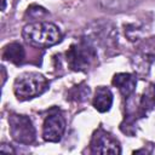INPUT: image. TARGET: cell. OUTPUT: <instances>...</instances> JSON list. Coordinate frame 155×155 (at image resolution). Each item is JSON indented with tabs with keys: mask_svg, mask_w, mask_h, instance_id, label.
<instances>
[{
	"mask_svg": "<svg viewBox=\"0 0 155 155\" xmlns=\"http://www.w3.org/2000/svg\"><path fill=\"white\" fill-rule=\"evenodd\" d=\"M22 36L27 44L38 48H45L58 44L62 40V33L52 23L35 22L23 28Z\"/></svg>",
	"mask_w": 155,
	"mask_h": 155,
	"instance_id": "cell-1",
	"label": "cell"
},
{
	"mask_svg": "<svg viewBox=\"0 0 155 155\" xmlns=\"http://www.w3.org/2000/svg\"><path fill=\"white\" fill-rule=\"evenodd\" d=\"M48 87L47 79L39 73L29 71L21 74L13 84V92L21 101L42 94Z\"/></svg>",
	"mask_w": 155,
	"mask_h": 155,
	"instance_id": "cell-2",
	"label": "cell"
},
{
	"mask_svg": "<svg viewBox=\"0 0 155 155\" xmlns=\"http://www.w3.org/2000/svg\"><path fill=\"white\" fill-rule=\"evenodd\" d=\"M67 62L71 70H86L90 68L97 58L96 51L86 42H79L71 45L67 51Z\"/></svg>",
	"mask_w": 155,
	"mask_h": 155,
	"instance_id": "cell-3",
	"label": "cell"
},
{
	"mask_svg": "<svg viewBox=\"0 0 155 155\" xmlns=\"http://www.w3.org/2000/svg\"><path fill=\"white\" fill-rule=\"evenodd\" d=\"M10 133L12 138L21 144H31L35 140L36 132L31 120L25 115L11 114L8 116Z\"/></svg>",
	"mask_w": 155,
	"mask_h": 155,
	"instance_id": "cell-4",
	"label": "cell"
},
{
	"mask_svg": "<svg viewBox=\"0 0 155 155\" xmlns=\"http://www.w3.org/2000/svg\"><path fill=\"white\" fill-rule=\"evenodd\" d=\"M65 131V119L58 108H52L45 117L42 126V138L46 142H59Z\"/></svg>",
	"mask_w": 155,
	"mask_h": 155,
	"instance_id": "cell-5",
	"label": "cell"
},
{
	"mask_svg": "<svg viewBox=\"0 0 155 155\" xmlns=\"http://www.w3.org/2000/svg\"><path fill=\"white\" fill-rule=\"evenodd\" d=\"M91 151L93 154H120L121 149L119 142L107 131L98 128L94 131L91 139Z\"/></svg>",
	"mask_w": 155,
	"mask_h": 155,
	"instance_id": "cell-6",
	"label": "cell"
},
{
	"mask_svg": "<svg viewBox=\"0 0 155 155\" xmlns=\"http://www.w3.org/2000/svg\"><path fill=\"white\" fill-rule=\"evenodd\" d=\"M113 85L119 88V91L124 97H130L136 90L137 79L134 75L130 73H119L114 75Z\"/></svg>",
	"mask_w": 155,
	"mask_h": 155,
	"instance_id": "cell-7",
	"label": "cell"
},
{
	"mask_svg": "<svg viewBox=\"0 0 155 155\" xmlns=\"http://www.w3.org/2000/svg\"><path fill=\"white\" fill-rule=\"evenodd\" d=\"M113 104V93L108 87L99 86L96 88V93L93 97V107L105 113L110 109Z\"/></svg>",
	"mask_w": 155,
	"mask_h": 155,
	"instance_id": "cell-8",
	"label": "cell"
},
{
	"mask_svg": "<svg viewBox=\"0 0 155 155\" xmlns=\"http://www.w3.org/2000/svg\"><path fill=\"white\" fill-rule=\"evenodd\" d=\"M2 58L13 64H22L25 58V51L19 42H11L4 47Z\"/></svg>",
	"mask_w": 155,
	"mask_h": 155,
	"instance_id": "cell-9",
	"label": "cell"
},
{
	"mask_svg": "<svg viewBox=\"0 0 155 155\" xmlns=\"http://www.w3.org/2000/svg\"><path fill=\"white\" fill-rule=\"evenodd\" d=\"M154 107H155V85L149 84V86L143 91V94L140 97L139 109L142 111V115L147 114Z\"/></svg>",
	"mask_w": 155,
	"mask_h": 155,
	"instance_id": "cell-10",
	"label": "cell"
},
{
	"mask_svg": "<svg viewBox=\"0 0 155 155\" xmlns=\"http://www.w3.org/2000/svg\"><path fill=\"white\" fill-rule=\"evenodd\" d=\"M90 94V88L88 86H85V85H79V86H75L70 92H69V98L73 99V101H85L86 97Z\"/></svg>",
	"mask_w": 155,
	"mask_h": 155,
	"instance_id": "cell-11",
	"label": "cell"
},
{
	"mask_svg": "<svg viewBox=\"0 0 155 155\" xmlns=\"http://www.w3.org/2000/svg\"><path fill=\"white\" fill-rule=\"evenodd\" d=\"M5 6H6V0H2V6H1V10L2 11L5 10Z\"/></svg>",
	"mask_w": 155,
	"mask_h": 155,
	"instance_id": "cell-12",
	"label": "cell"
}]
</instances>
